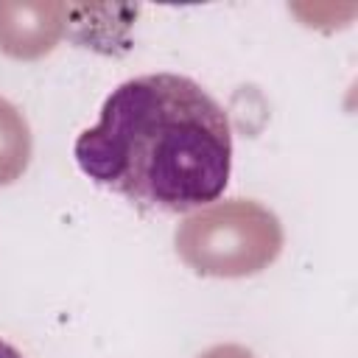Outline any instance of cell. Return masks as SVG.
<instances>
[{
    "label": "cell",
    "instance_id": "2",
    "mask_svg": "<svg viewBox=\"0 0 358 358\" xmlns=\"http://www.w3.org/2000/svg\"><path fill=\"white\" fill-rule=\"evenodd\" d=\"M0 358H22V352H20L17 347H11L8 341L0 338Z\"/></svg>",
    "mask_w": 358,
    "mask_h": 358
},
{
    "label": "cell",
    "instance_id": "1",
    "mask_svg": "<svg viewBox=\"0 0 358 358\" xmlns=\"http://www.w3.org/2000/svg\"><path fill=\"white\" fill-rule=\"evenodd\" d=\"M73 157L84 176L143 210L190 213L229 185L232 129L227 109L193 78L145 73L106 95Z\"/></svg>",
    "mask_w": 358,
    "mask_h": 358
}]
</instances>
